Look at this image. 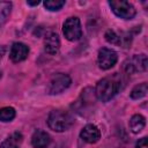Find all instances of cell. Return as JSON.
Listing matches in <instances>:
<instances>
[{"instance_id": "obj_14", "label": "cell", "mask_w": 148, "mask_h": 148, "mask_svg": "<svg viewBox=\"0 0 148 148\" xmlns=\"http://www.w3.org/2000/svg\"><path fill=\"white\" fill-rule=\"evenodd\" d=\"M128 126L133 133H140L146 126V118L142 114H134L131 117Z\"/></svg>"}, {"instance_id": "obj_10", "label": "cell", "mask_w": 148, "mask_h": 148, "mask_svg": "<svg viewBox=\"0 0 148 148\" xmlns=\"http://www.w3.org/2000/svg\"><path fill=\"white\" fill-rule=\"evenodd\" d=\"M80 138L88 143H96L101 139V131L96 125L88 124L81 130Z\"/></svg>"}, {"instance_id": "obj_3", "label": "cell", "mask_w": 148, "mask_h": 148, "mask_svg": "<svg viewBox=\"0 0 148 148\" xmlns=\"http://www.w3.org/2000/svg\"><path fill=\"white\" fill-rule=\"evenodd\" d=\"M62 32L66 39L71 42L79 40L82 37V28L80 18L76 16H71L66 18V21L62 24Z\"/></svg>"}, {"instance_id": "obj_7", "label": "cell", "mask_w": 148, "mask_h": 148, "mask_svg": "<svg viewBox=\"0 0 148 148\" xmlns=\"http://www.w3.org/2000/svg\"><path fill=\"white\" fill-rule=\"evenodd\" d=\"M118 60V56L117 52L112 49H108V47H102L98 51V57H97V62L101 69L103 71H108L111 67H113L116 65Z\"/></svg>"}, {"instance_id": "obj_18", "label": "cell", "mask_w": 148, "mask_h": 148, "mask_svg": "<svg viewBox=\"0 0 148 148\" xmlns=\"http://www.w3.org/2000/svg\"><path fill=\"white\" fill-rule=\"evenodd\" d=\"M65 6L64 0H46L44 1V7L50 12H57Z\"/></svg>"}, {"instance_id": "obj_16", "label": "cell", "mask_w": 148, "mask_h": 148, "mask_svg": "<svg viewBox=\"0 0 148 148\" xmlns=\"http://www.w3.org/2000/svg\"><path fill=\"white\" fill-rule=\"evenodd\" d=\"M16 116V111L12 106H5L0 109V121L8 123L12 121Z\"/></svg>"}, {"instance_id": "obj_4", "label": "cell", "mask_w": 148, "mask_h": 148, "mask_svg": "<svg viewBox=\"0 0 148 148\" xmlns=\"http://www.w3.org/2000/svg\"><path fill=\"white\" fill-rule=\"evenodd\" d=\"M148 60L147 56L141 54H134L133 57L126 59L123 64V69L126 74H134L138 72H145L147 69Z\"/></svg>"}, {"instance_id": "obj_13", "label": "cell", "mask_w": 148, "mask_h": 148, "mask_svg": "<svg viewBox=\"0 0 148 148\" xmlns=\"http://www.w3.org/2000/svg\"><path fill=\"white\" fill-rule=\"evenodd\" d=\"M23 141V135L20 132H14L7 136L0 145V148H20Z\"/></svg>"}, {"instance_id": "obj_1", "label": "cell", "mask_w": 148, "mask_h": 148, "mask_svg": "<svg viewBox=\"0 0 148 148\" xmlns=\"http://www.w3.org/2000/svg\"><path fill=\"white\" fill-rule=\"evenodd\" d=\"M121 88V76L118 73L105 76L99 80L95 88L96 97L101 102H109L112 99Z\"/></svg>"}, {"instance_id": "obj_2", "label": "cell", "mask_w": 148, "mask_h": 148, "mask_svg": "<svg viewBox=\"0 0 148 148\" xmlns=\"http://www.w3.org/2000/svg\"><path fill=\"white\" fill-rule=\"evenodd\" d=\"M74 124L72 114L64 110H53L47 117V126L54 132H65Z\"/></svg>"}, {"instance_id": "obj_17", "label": "cell", "mask_w": 148, "mask_h": 148, "mask_svg": "<svg viewBox=\"0 0 148 148\" xmlns=\"http://www.w3.org/2000/svg\"><path fill=\"white\" fill-rule=\"evenodd\" d=\"M12 10V2L9 1H0V27L7 21Z\"/></svg>"}, {"instance_id": "obj_21", "label": "cell", "mask_w": 148, "mask_h": 148, "mask_svg": "<svg viewBox=\"0 0 148 148\" xmlns=\"http://www.w3.org/2000/svg\"><path fill=\"white\" fill-rule=\"evenodd\" d=\"M39 0H35V1H27V3L29 5V6H37V5H39Z\"/></svg>"}, {"instance_id": "obj_15", "label": "cell", "mask_w": 148, "mask_h": 148, "mask_svg": "<svg viewBox=\"0 0 148 148\" xmlns=\"http://www.w3.org/2000/svg\"><path fill=\"white\" fill-rule=\"evenodd\" d=\"M147 91H148V84H147V82H142V83L136 84L131 90L130 96L132 99H140L147 95Z\"/></svg>"}, {"instance_id": "obj_8", "label": "cell", "mask_w": 148, "mask_h": 148, "mask_svg": "<svg viewBox=\"0 0 148 148\" xmlns=\"http://www.w3.org/2000/svg\"><path fill=\"white\" fill-rule=\"evenodd\" d=\"M104 37L108 43L114 44V45H120L123 47H128V45L131 44V40H132V37L130 34H127V32L117 34L114 30H111V29L106 30Z\"/></svg>"}, {"instance_id": "obj_5", "label": "cell", "mask_w": 148, "mask_h": 148, "mask_svg": "<svg viewBox=\"0 0 148 148\" xmlns=\"http://www.w3.org/2000/svg\"><path fill=\"white\" fill-rule=\"evenodd\" d=\"M109 6L111 7L112 12L123 20H131L135 16L136 10L132 3L125 0H112L109 1Z\"/></svg>"}, {"instance_id": "obj_19", "label": "cell", "mask_w": 148, "mask_h": 148, "mask_svg": "<svg viewBox=\"0 0 148 148\" xmlns=\"http://www.w3.org/2000/svg\"><path fill=\"white\" fill-rule=\"evenodd\" d=\"M135 148H148V139L147 136H143L136 141Z\"/></svg>"}, {"instance_id": "obj_20", "label": "cell", "mask_w": 148, "mask_h": 148, "mask_svg": "<svg viewBox=\"0 0 148 148\" xmlns=\"http://www.w3.org/2000/svg\"><path fill=\"white\" fill-rule=\"evenodd\" d=\"M5 52H6V47L0 45V60H1V59H2V57L5 56Z\"/></svg>"}, {"instance_id": "obj_12", "label": "cell", "mask_w": 148, "mask_h": 148, "mask_svg": "<svg viewBox=\"0 0 148 148\" xmlns=\"http://www.w3.org/2000/svg\"><path fill=\"white\" fill-rule=\"evenodd\" d=\"M51 143V136L49 133L42 130H37L34 132L31 136V145L34 148H46Z\"/></svg>"}, {"instance_id": "obj_9", "label": "cell", "mask_w": 148, "mask_h": 148, "mask_svg": "<svg viewBox=\"0 0 148 148\" xmlns=\"http://www.w3.org/2000/svg\"><path fill=\"white\" fill-rule=\"evenodd\" d=\"M28 54H29L28 45H25L22 42H15L10 47L9 58L13 62H20V61H23L24 59H27Z\"/></svg>"}, {"instance_id": "obj_6", "label": "cell", "mask_w": 148, "mask_h": 148, "mask_svg": "<svg viewBox=\"0 0 148 148\" xmlns=\"http://www.w3.org/2000/svg\"><path fill=\"white\" fill-rule=\"evenodd\" d=\"M72 83L71 77L65 74V73H57L54 74L50 82H49V87H47V91L50 95H57L62 92L64 90H66Z\"/></svg>"}, {"instance_id": "obj_11", "label": "cell", "mask_w": 148, "mask_h": 148, "mask_svg": "<svg viewBox=\"0 0 148 148\" xmlns=\"http://www.w3.org/2000/svg\"><path fill=\"white\" fill-rule=\"evenodd\" d=\"M44 49H45V52L51 56L58 53L60 49V39L57 32L50 31L46 34L44 38Z\"/></svg>"}]
</instances>
